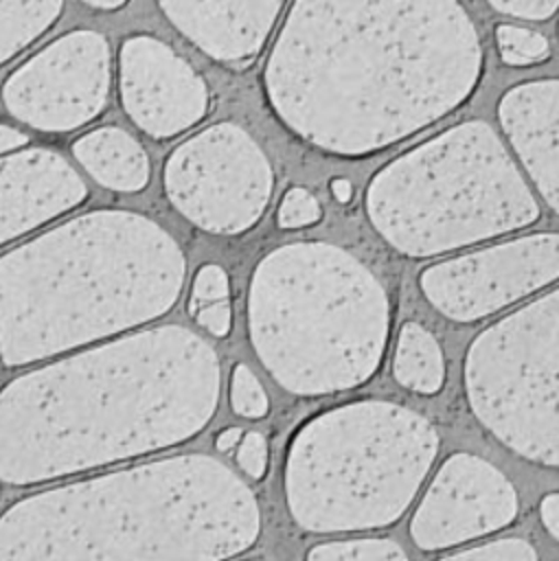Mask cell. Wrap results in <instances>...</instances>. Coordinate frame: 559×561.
<instances>
[{"instance_id":"obj_1","label":"cell","mask_w":559,"mask_h":561,"mask_svg":"<svg viewBox=\"0 0 559 561\" xmlns=\"http://www.w3.org/2000/svg\"><path fill=\"white\" fill-rule=\"evenodd\" d=\"M480 75L482 46L458 0H294L263 85L300 140L362 158L454 112Z\"/></svg>"},{"instance_id":"obj_2","label":"cell","mask_w":559,"mask_h":561,"mask_svg":"<svg viewBox=\"0 0 559 561\" xmlns=\"http://www.w3.org/2000/svg\"><path fill=\"white\" fill-rule=\"evenodd\" d=\"M219 359L156 327L26 373L0 390V480L35 484L180 445L213 419Z\"/></svg>"},{"instance_id":"obj_3","label":"cell","mask_w":559,"mask_h":561,"mask_svg":"<svg viewBox=\"0 0 559 561\" xmlns=\"http://www.w3.org/2000/svg\"><path fill=\"white\" fill-rule=\"evenodd\" d=\"M259 530L246 482L182 454L15 502L0 515V561H226Z\"/></svg>"},{"instance_id":"obj_4","label":"cell","mask_w":559,"mask_h":561,"mask_svg":"<svg viewBox=\"0 0 559 561\" xmlns=\"http://www.w3.org/2000/svg\"><path fill=\"white\" fill-rule=\"evenodd\" d=\"M184 276L180 245L149 217L79 215L0 256V359L22 366L151 322Z\"/></svg>"},{"instance_id":"obj_5","label":"cell","mask_w":559,"mask_h":561,"mask_svg":"<svg viewBox=\"0 0 559 561\" xmlns=\"http://www.w3.org/2000/svg\"><path fill=\"white\" fill-rule=\"evenodd\" d=\"M388 324L381 283L333 243H287L254 267L250 342L265 370L294 394H329L368 381L381 364Z\"/></svg>"},{"instance_id":"obj_6","label":"cell","mask_w":559,"mask_h":561,"mask_svg":"<svg viewBox=\"0 0 559 561\" xmlns=\"http://www.w3.org/2000/svg\"><path fill=\"white\" fill-rule=\"evenodd\" d=\"M438 451L434 425L397 403L355 401L307 421L285 462L294 522L311 533L397 522Z\"/></svg>"},{"instance_id":"obj_7","label":"cell","mask_w":559,"mask_h":561,"mask_svg":"<svg viewBox=\"0 0 559 561\" xmlns=\"http://www.w3.org/2000/svg\"><path fill=\"white\" fill-rule=\"evenodd\" d=\"M366 215L395 250L432 256L524 228L539 206L491 125L467 121L379 169Z\"/></svg>"},{"instance_id":"obj_8","label":"cell","mask_w":559,"mask_h":561,"mask_svg":"<svg viewBox=\"0 0 559 561\" xmlns=\"http://www.w3.org/2000/svg\"><path fill=\"white\" fill-rule=\"evenodd\" d=\"M465 392L502 445L559 467V287L476 335L465 357Z\"/></svg>"},{"instance_id":"obj_9","label":"cell","mask_w":559,"mask_h":561,"mask_svg":"<svg viewBox=\"0 0 559 561\" xmlns=\"http://www.w3.org/2000/svg\"><path fill=\"white\" fill-rule=\"evenodd\" d=\"M274 175L256 140L235 123L210 125L178 145L164 162L173 208L213 234H241L267 208Z\"/></svg>"},{"instance_id":"obj_10","label":"cell","mask_w":559,"mask_h":561,"mask_svg":"<svg viewBox=\"0 0 559 561\" xmlns=\"http://www.w3.org/2000/svg\"><path fill=\"white\" fill-rule=\"evenodd\" d=\"M110 94V46L72 31L26 59L2 88L7 110L39 131H70L96 118Z\"/></svg>"},{"instance_id":"obj_11","label":"cell","mask_w":559,"mask_h":561,"mask_svg":"<svg viewBox=\"0 0 559 561\" xmlns=\"http://www.w3.org/2000/svg\"><path fill=\"white\" fill-rule=\"evenodd\" d=\"M559 278V234H526L425 267L423 296L436 311L474 322Z\"/></svg>"},{"instance_id":"obj_12","label":"cell","mask_w":559,"mask_h":561,"mask_svg":"<svg viewBox=\"0 0 559 561\" xmlns=\"http://www.w3.org/2000/svg\"><path fill=\"white\" fill-rule=\"evenodd\" d=\"M517 515L513 484L487 460L454 454L436 471L410 524L423 550H441L509 526Z\"/></svg>"},{"instance_id":"obj_13","label":"cell","mask_w":559,"mask_h":561,"mask_svg":"<svg viewBox=\"0 0 559 561\" xmlns=\"http://www.w3.org/2000/svg\"><path fill=\"white\" fill-rule=\"evenodd\" d=\"M118 88L127 116L153 138L186 131L208 110L204 79L171 46L149 35L121 46Z\"/></svg>"},{"instance_id":"obj_14","label":"cell","mask_w":559,"mask_h":561,"mask_svg":"<svg viewBox=\"0 0 559 561\" xmlns=\"http://www.w3.org/2000/svg\"><path fill=\"white\" fill-rule=\"evenodd\" d=\"M85 195L77 171L50 149L0 158V245L68 213Z\"/></svg>"},{"instance_id":"obj_15","label":"cell","mask_w":559,"mask_h":561,"mask_svg":"<svg viewBox=\"0 0 559 561\" xmlns=\"http://www.w3.org/2000/svg\"><path fill=\"white\" fill-rule=\"evenodd\" d=\"M158 7L202 53L246 66L265 46L285 0H158Z\"/></svg>"},{"instance_id":"obj_16","label":"cell","mask_w":559,"mask_h":561,"mask_svg":"<svg viewBox=\"0 0 559 561\" xmlns=\"http://www.w3.org/2000/svg\"><path fill=\"white\" fill-rule=\"evenodd\" d=\"M498 118L537 191L559 213V79L513 85L498 103Z\"/></svg>"},{"instance_id":"obj_17","label":"cell","mask_w":559,"mask_h":561,"mask_svg":"<svg viewBox=\"0 0 559 561\" xmlns=\"http://www.w3.org/2000/svg\"><path fill=\"white\" fill-rule=\"evenodd\" d=\"M79 164L105 188L142 191L149 182V158L142 145L121 127H99L75 140Z\"/></svg>"},{"instance_id":"obj_18","label":"cell","mask_w":559,"mask_h":561,"mask_svg":"<svg viewBox=\"0 0 559 561\" xmlns=\"http://www.w3.org/2000/svg\"><path fill=\"white\" fill-rule=\"evenodd\" d=\"M395 379L419 394H434L443 386L445 364L438 342L430 331L417 322H408L399 331L395 364Z\"/></svg>"},{"instance_id":"obj_19","label":"cell","mask_w":559,"mask_h":561,"mask_svg":"<svg viewBox=\"0 0 559 561\" xmlns=\"http://www.w3.org/2000/svg\"><path fill=\"white\" fill-rule=\"evenodd\" d=\"M64 0H0V66L46 33Z\"/></svg>"},{"instance_id":"obj_20","label":"cell","mask_w":559,"mask_h":561,"mask_svg":"<svg viewBox=\"0 0 559 561\" xmlns=\"http://www.w3.org/2000/svg\"><path fill=\"white\" fill-rule=\"evenodd\" d=\"M307 561H408L406 552L390 539H349L318 543Z\"/></svg>"},{"instance_id":"obj_21","label":"cell","mask_w":559,"mask_h":561,"mask_svg":"<svg viewBox=\"0 0 559 561\" xmlns=\"http://www.w3.org/2000/svg\"><path fill=\"white\" fill-rule=\"evenodd\" d=\"M495 42L502 61L509 66L539 64L550 53L548 39L544 35L513 24H500L495 28Z\"/></svg>"},{"instance_id":"obj_22","label":"cell","mask_w":559,"mask_h":561,"mask_svg":"<svg viewBox=\"0 0 559 561\" xmlns=\"http://www.w3.org/2000/svg\"><path fill=\"white\" fill-rule=\"evenodd\" d=\"M230 403L239 416L261 419L267 412V397L246 364H237L230 379Z\"/></svg>"},{"instance_id":"obj_23","label":"cell","mask_w":559,"mask_h":561,"mask_svg":"<svg viewBox=\"0 0 559 561\" xmlns=\"http://www.w3.org/2000/svg\"><path fill=\"white\" fill-rule=\"evenodd\" d=\"M438 561H537L535 548L524 539H498L484 546L443 557Z\"/></svg>"},{"instance_id":"obj_24","label":"cell","mask_w":559,"mask_h":561,"mask_svg":"<svg viewBox=\"0 0 559 561\" xmlns=\"http://www.w3.org/2000/svg\"><path fill=\"white\" fill-rule=\"evenodd\" d=\"M322 210L318 199L307 191V188H289L278 206V226L281 228H303V226H311L320 219Z\"/></svg>"},{"instance_id":"obj_25","label":"cell","mask_w":559,"mask_h":561,"mask_svg":"<svg viewBox=\"0 0 559 561\" xmlns=\"http://www.w3.org/2000/svg\"><path fill=\"white\" fill-rule=\"evenodd\" d=\"M228 287H230L228 274L219 265L199 267V272L195 274V280H193V294H191V302H189L191 316L204 305L226 300Z\"/></svg>"},{"instance_id":"obj_26","label":"cell","mask_w":559,"mask_h":561,"mask_svg":"<svg viewBox=\"0 0 559 561\" xmlns=\"http://www.w3.org/2000/svg\"><path fill=\"white\" fill-rule=\"evenodd\" d=\"M237 462L252 478L261 480L267 469V443L259 432H248L237 445Z\"/></svg>"},{"instance_id":"obj_27","label":"cell","mask_w":559,"mask_h":561,"mask_svg":"<svg viewBox=\"0 0 559 561\" xmlns=\"http://www.w3.org/2000/svg\"><path fill=\"white\" fill-rule=\"evenodd\" d=\"M489 4L500 13L524 20H546L559 9V0H489Z\"/></svg>"},{"instance_id":"obj_28","label":"cell","mask_w":559,"mask_h":561,"mask_svg":"<svg viewBox=\"0 0 559 561\" xmlns=\"http://www.w3.org/2000/svg\"><path fill=\"white\" fill-rule=\"evenodd\" d=\"M197 324H202L206 331H210L215 337H224L230 331V320H232V311L228 300H217L210 305L199 307L195 313Z\"/></svg>"},{"instance_id":"obj_29","label":"cell","mask_w":559,"mask_h":561,"mask_svg":"<svg viewBox=\"0 0 559 561\" xmlns=\"http://www.w3.org/2000/svg\"><path fill=\"white\" fill-rule=\"evenodd\" d=\"M541 522L546 526V530L559 539V493H550L541 500Z\"/></svg>"},{"instance_id":"obj_30","label":"cell","mask_w":559,"mask_h":561,"mask_svg":"<svg viewBox=\"0 0 559 561\" xmlns=\"http://www.w3.org/2000/svg\"><path fill=\"white\" fill-rule=\"evenodd\" d=\"M28 142V136L9 127V125H0V153H7V151H13V149H20Z\"/></svg>"},{"instance_id":"obj_31","label":"cell","mask_w":559,"mask_h":561,"mask_svg":"<svg viewBox=\"0 0 559 561\" xmlns=\"http://www.w3.org/2000/svg\"><path fill=\"white\" fill-rule=\"evenodd\" d=\"M241 436H243V432H241L239 427H228V430H224V432L217 436L215 445H217L219 451H230L232 447L239 445Z\"/></svg>"},{"instance_id":"obj_32","label":"cell","mask_w":559,"mask_h":561,"mask_svg":"<svg viewBox=\"0 0 559 561\" xmlns=\"http://www.w3.org/2000/svg\"><path fill=\"white\" fill-rule=\"evenodd\" d=\"M331 193L340 204H346L353 197V184L344 178H335V180H331Z\"/></svg>"},{"instance_id":"obj_33","label":"cell","mask_w":559,"mask_h":561,"mask_svg":"<svg viewBox=\"0 0 559 561\" xmlns=\"http://www.w3.org/2000/svg\"><path fill=\"white\" fill-rule=\"evenodd\" d=\"M83 2L90 4V7H94V9H105V11H110V9L123 7L127 0H83Z\"/></svg>"}]
</instances>
